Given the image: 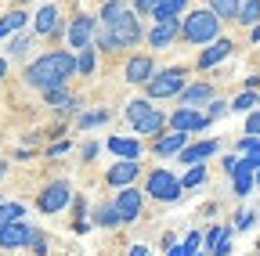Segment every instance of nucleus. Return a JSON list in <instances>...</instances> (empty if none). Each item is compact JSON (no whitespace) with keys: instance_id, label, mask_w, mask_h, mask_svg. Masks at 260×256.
Instances as JSON below:
<instances>
[{"instance_id":"obj_1","label":"nucleus","mask_w":260,"mask_h":256,"mask_svg":"<svg viewBox=\"0 0 260 256\" xmlns=\"http://www.w3.org/2000/svg\"><path fill=\"white\" fill-rule=\"evenodd\" d=\"M76 76V54L73 51H47L40 58H32L22 80L32 87V90H54V87H69V80Z\"/></svg>"},{"instance_id":"obj_2","label":"nucleus","mask_w":260,"mask_h":256,"mask_svg":"<svg viewBox=\"0 0 260 256\" xmlns=\"http://www.w3.org/2000/svg\"><path fill=\"white\" fill-rule=\"evenodd\" d=\"M220 18L210 11V8H199V11H188L184 15V22H181V44H191V47H203V44H210V40H217L220 36Z\"/></svg>"},{"instance_id":"obj_3","label":"nucleus","mask_w":260,"mask_h":256,"mask_svg":"<svg viewBox=\"0 0 260 256\" xmlns=\"http://www.w3.org/2000/svg\"><path fill=\"white\" fill-rule=\"evenodd\" d=\"M188 87V65H170V69H155L145 83V98L162 101V98H177Z\"/></svg>"},{"instance_id":"obj_4","label":"nucleus","mask_w":260,"mask_h":256,"mask_svg":"<svg viewBox=\"0 0 260 256\" xmlns=\"http://www.w3.org/2000/svg\"><path fill=\"white\" fill-rule=\"evenodd\" d=\"M181 191H184V188H181V177L170 173V170H152L148 180H145V195H148L152 202H177Z\"/></svg>"},{"instance_id":"obj_5","label":"nucleus","mask_w":260,"mask_h":256,"mask_svg":"<svg viewBox=\"0 0 260 256\" xmlns=\"http://www.w3.org/2000/svg\"><path fill=\"white\" fill-rule=\"evenodd\" d=\"M105 29L112 33V40H116L119 51L145 44V25H141V15H134V11H123V18H116V22L105 25Z\"/></svg>"},{"instance_id":"obj_6","label":"nucleus","mask_w":260,"mask_h":256,"mask_svg":"<svg viewBox=\"0 0 260 256\" xmlns=\"http://www.w3.org/2000/svg\"><path fill=\"white\" fill-rule=\"evenodd\" d=\"M73 199H76L73 184H69V180H54V184H47L40 195H37V209L47 213V216H54V213H61L65 206H69Z\"/></svg>"},{"instance_id":"obj_7","label":"nucleus","mask_w":260,"mask_h":256,"mask_svg":"<svg viewBox=\"0 0 260 256\" xmlns=\"http://www.w3.org/2000/svg\"><path fill=\"white\" fill-rule=\"evenodd\" d=\"M116 213H119V224H138L141 220V209H145V199H141V191L134 184H126V188H116V199H112Z\"/></svg>"},{"instance_id":"obj_8","label":"nucleus","mask_w":260,"mask_h":256,"mask_svg":"<svg viewBox=\"0 0 260 256\" xmlns=\"http://www.w3.org/2000/svg\"><path fill=\"white\" fill-rule=\"evenodd\" d=\"M177 36H181V18H177V15H174V18H155L152 29L145 33V44L155 47V51H170V47L177 44Z\"/></svg>"},{"instance_id":"obj_9","label":"nucleus","mask_w":260,"mask_h":256,"mask_svg":"<svg viewBox=\"0 0 260 256\" xmlns=\"http://www.w3.org/2000/svg\"><path fill=\"white\" fill-rule=\"evenodd\" d=\"M32 36H65V18H61V11L54 8V4H44L37 15H32Z\"/></svg>"},{"instance_id":"obj_10","label":"nucleus","mask_w":260,"mask_h":256,"mask_svg":"<svg viewBox=\"0 0 260 256\" xmlns=\"http://www.w3.org/2000/svg\"><path fill=\"white\" fill-rule=\"evenodd\" d=\"M94 33H98V18H94V15H76V18H69V25H65L69 51L90 47V44H94Z\"/></svg>"},{"instance_id":"obj_11","label":"nucleus","mask_w":260,"mask_h":256,"mask_svg":"<svg viewBox=\"0 0 260 256\" xmlns=\"http://www.w3.org/2000/svg\"><path fill=\"white\" fill-rule=\"evenodd\" d=\"M167 126H170V130H181V134H203L206 130V116L199 112V108H174L170 116H167Z\"/></svg>"},{"instance_id":"obj_12","label":"nucleus","mask_w":260,"mask_h":256,"mask_svg":"<svg viewBox=\"0 0 260 256\" xmlns=\"http://www.w3.org/2000/svg\"><path fill=\"white\" fill-rule=\"evenodd\" d=\"M235 54V44L228 40V36H217V40H210V47H203L199 51V58H195V69H203V72H210V69H217L224 58H232Z\"/></svg>"},{"instance_id":"obj_13","label":"nucleus","mask_w":260,"mask_h":256,"mask_svg":"<svg viewBox=\"0 0 260 256\" xmlns=\"http://www.w3.org/2000/svg\"><path fill=\"white\" fill-rule=\"evenodd\" d=\"M32 224L29 220H11V224H4V228H0V249H8V252H15V249H25L29 245V238H32Z\"/></svg>"},{"instance_id":"obj_14","label":"nucleus","mask_w":260,"mask_h":256,"mask_svg":"<svg viewBox=\"0 0 260 256\" xmlns=\"http://www.w3.org/2000/svg\"><path fill=\"white\" fill-rule=\"evenodd\" d=\"M217 152H220V141H217V137H206V141H188V144L177 152V159H181L184 166H203L206 159H213Z\"/></svg>"},{"instance_id":"obj_15","label":"nucleus","mask_w":260,"mask_h":256,"mask_svg":"<svg viewBox=\"0 0 260 256\" xmlns=\"http://www.w3.org/2000/svg\"><path fill=\"white\" fill-rule=\"evenodd\" d=\"M152 72H155V58L152 54H130L126 65H123V80L134 83V87H145Z\"/></svg>"},{"instance_id":"obj_16","label":"nucleus","mask_w":260,"mask_h":256,"mask_svg":"<svg viewBox=\"0 0 260 256\" xmlns=\"http://www.w3.org/2000/svg\"><path fill=\"white\" fill-rule=\"evenodd\" d=\"M138 177H141V159H119V163L109 166L105 184L109 188H126V184H134Z\"/></svg>"},{"instance_id":"obj_17","label":"nucleus","mask_w":260,"mask_h":256,"mask_svg":"<svg viewBox=\"0 0 260 256\" xmlns=\"http://www.w3.org/2000/svg\"><path fill=\"white\" fill-rule=\"evenodd\" d=\"M191 141V134H181V130H162L159 137H152V155H159V159H170V155H177L184 144Z\"/></svg>"},{"instance_id":"obj_18","label":"nucleus","mask_w":260,"mask_h":256,"mask_svg":"<svg viewBox=\"0 0 260 256\" xmlns=\"http://www.w3.org/2000/svg\"><path fill=\"white\" fill-rule=\"evenodd\" d=\"M210 98H217L213 83H188V87L177 94V105H181V108H203Z\"/></svg>"},{"instance_id":"obj_19","label":"nucleus","mask_w":260,"mask_h":256,"mask_svg":"<svg viewBox=\"0 0 260 256\" xmlns=\"http://www.w3.org/2000/svg\"><path fill=\"white\" fill-rule=\"evenodd\" d=\"M162 130H167V112H159V108H152L145 119L134 123V134H141V137H159Z\"/></svg>"},{"instance_id":"obj_20","label":"nucleus","mask_w":260,"mask_h":256,"mask_svg":"<svg viewBox=\"0 0 260 256\" xmlns=\"http://www.w3.org/2000/svg\"><path fill=\"white\" fill-rule=\"evenodd\" d=\"M25 25H29V15H25L22 8H11L8 15H0V40H8V36L22 33Z\"/></svg>"},{"instance_id":"obj_21","label":"nucleus","mask_w":260,"mask_h":256,"mask_svg":"<svg viewBox=\"0 0 260 256\" xmlns=\"http://www.w3.org/2000/svg\"><path fill=\"white\" fill-rule=\"evenodd\" d=\"M109 152L119 159H141V141L138 137H109Z\"/></svg>"},{"instance_id":"obj_22","label":"nucleus","mask_w":260,"mask_h":256,"mask_svg":"<svg viewBox=\"0 0 260 256\" xmlns=\"http://www.w3.org/2000/svg\"><path fill=\"white\" fill-rule=\"evenodd\" d=\"M90 224H94V228H102V231H116V228H119L116 206H112V202H102V206H98V213L90 216Z\"/></svg>"},{"instance_id":"obj_23","label":"nucleus","mask_w":260,"mask_h":256,"mask_svg":"<svg viewBox=\"0 0 260 256\" xmlns=\"http://www.w3.org/2000/svg\"><path fill=\"white\" fill-rule=\"evenodd\" d=\"M73 54H76V76H94V69H98V47L90 44V47L73 51Z\"/></svg>"},{"instance_id":"obj_24","label":"nucleus","mask_w":260,"mask_h":256,"mask_svg":"<svg viewBox=\"0 0 260 256\" xmlns=\"http://www.w3.org/2000/svg\"><path fill=\"white\" fill-rule=\"evenodd\" d=\"M123 11H130L126 0H102V11H98V25H112L116 18H123Z\"/></svg>"},{"instance_id":"obj_25","label":"nucleus","mask_w":260,"mask_h":256,"mask_svg":"<svg viewBox=\"0 0 260 256\" xmlns=\"http://www.w3.org/2000/svg\"><path fill=\"white\" fill-rule=\"evenodd\" d=\"M188 4H191V0H155V8H152V22H155V18H174V15H181Z\"/></svg>"},{"instance_id":"obj_26","label":"nucleus","mask_w":260,"mask_h":256,"mask_svg":"<svg viewBox=\"0 0 260 256\" xmlns=\"http://www.w3.org/2000/svg\"><path fill=\"white\" fill-rule=\"evenodd\" d=\"M239 25H256L260 22V0H239V15H235Z\"/></svg>"},{"instance_id":"obj_27","label":"nucleus","mask_w":260,"mask_h":256,"mask_svg":"<svg viewBox=\"0 0 260 256\" xmlns=\"http://www.w3.org/2000/svg\"><path fill=\"white\" fill-rule=\"evenodd\" d=\"M206 8H210L220 22H235V15H239V0H206Z\"/></svg>"},{"instance_id":"obj_28","label":"nucleus","mask_w":260,"mask_h":256,"mask_svg":"<svg viewBox=\"0 0 260 256\" xmlns=\"http://www.w3.org/2000/svg\"><path fill=\"white\" fill-rule=\"evenodd\" d=\"M152 108H155V105H152L148 98H134V101H126V112H123V116H126V123H130V126H134V123H138V119H145Z\"/></svg>"},{"instance_id":"obj_29","label":"nucleus","mask_w":260,"mask_h":256,"mask_svg":"<svg viewBox=\"0 0 260 256\" xmlns=\"http://www.w3.org/2000/svg\"><path fill=\"white\" fill-rule=\"evenodd\" d=\"M109 123V112L105 108H98V112H83L80 119H76V130L83 134V130H94V126H105Z\"/></svg>"},{"instance_id":"obj_30","label":"nucleus","mask_w":260,"mask_h":256,"mask_svg":"<svg viewBox=\"0 0 260 256\" xmlns=\"http://www.w3.org/2000/svg\"><path fill=\"white\" fill-rule=\"evenodd\" d=\"M32 40H37L32 33H15V36H11V47H8V54H11V58H25V54H29V47H32Z\"/></svg>"},{"instance_id":"obj_31","label":"nucleus","mask_w":260,"mask_h":256,"mask_svg":"<svg viewBox=\"0 0 260 256\" xmlns=\"http://www.w3.org/2000/svg\"><path fill=\"white\" fill-rule=\"evenodd\" d=\"M249 108H256V90H246V87H242L239 98L228 101V112H249Z\"/></svg>"},{"instance_id":"obj_32","label":"nucleus","mask_w":260,"mask_h":256,"mask_svg":"<svg viewBox=\"0 0 260 256\" xmlns=\"http://www.w3.org/2000/svg\"><path fill=\"white\" fill-rule=\"evenodd\" d=\"M232 180H235V184H232V191H235L239 199H246L249 191H253V173H246V170H235V173H232Z\"/></svg>"},{"instance_id":"obj_33","label":"nucleus","mask_w":260,"mask_h":256,"mask_svg":"<svg viewBox=\"0 0 260 256\" xmlns=\"http://www.w3.org/2000/svg\"><path fill=\"white\" fill-rule=\"evenodd\" d=\"M18 216H25V206L22 202H0V228L11 224V220H18Z\"/></svg>"},{"instance_id":"obj_34","label":"nucleus","mask_w":260,"mask_h":256,"mask_svg":"<svg viewBox=\"0 0 260 256\" xmlns=\"http://www.w3.org/2000/svg\"><path fill=\"white\" fill-rule=\"evenodd\" d=\"M203 180H206V170H203V166H188V173L181 177V188L191 191V188H199Z\"/></svg>"},{"instance_id":"obj_35","label":"nucleus","mask_w":260,"mask_h":256,"mask_svg":"<svg viewBox=\"0 0 260 256\" xmlns=\"http://www.w3.org/2000/svg\"><path fill=\"white\" fill-rule=\"evenodd\" d=\"M203 116H206V123H217L220 116H228V101H220V98H210V101H206V112H203Z\"/></svg>"},{"instance_id":"obj_36","label":"nucleus","mask_w":260,"mask_h":256,"mask_svg":"<svg viewBox=\"0 0 260 256\" xmlns=\"http://www.w3.org/2000/svg\"><path fill=\"white\" fill-rule=\"evenodd\" d=\"M228 231H232V228H224V224H213V228L203 235V245H206V252H210V249H213V245H217V242H220Z\"/></svg>"},{"instance_id":"obj_37","label":"nucleus","mask_w":260,"mask_h":256,"mask_svg":"<svg viewBox=\"0 0 260 256\" xmlns=\"http://www.w3.org/2000/svg\"><path fill=\"white\" fill-rule=\"evenodd\" d=\"M32 256H47V235L44 231H32V238H29V245H25Z\"/></svg>"},{"instance_id":"obj_38","label":"nucleus","mask_w":260,"mask_h":256,"mask_svg":"<svg viewBox=\"0 0 260 256\" xmlns=\"http://www.w3.org/2000/svg\"><path fill=\"white\" fill-rule=\"evenodd\" d=\"M177 245H181V252H184V256H191V252H199L203 235H199V231H188V235H184V242H177Z\"/></svg>"},{"instance_id":"obj_39","label":"nucleus","mask_w":260,"mask_h":256,"mask_svg":"<svg viewBox=\"0 0 260 256\" xmlns=\"http://www.w3.org/2000/svg\"><path fill=\"white\" fill-rule=\"evenodd\" d=\"M242 130H246V137H260V108L246 112V126H242Z\"/></svg>"},{"instance_id":"obj_40","label":"nucleus","mask_w":260,"mask_h":256,"mask_svg":"<svg viewBox=\"0 0 260 256\" xmlns=\"http://www.w3.org/2000/svg\"><path fill=\"white\" fill-rule=\"evenodd\" d=\"M253 224H256V213L253 209H239L235 213V231H249Z\"/></svg>"},{"instance_id":"obj_41","label":"nucleus","mask_w":260,"mask_h":256,"mask_svg":"<svg viewBox=\"0 0 260 256\" xmlns=\"http://www.w3.org/2000/svg\"><path fill=\"white\" fill-rule=\"evenodd\" d=\"M152 8H155V0H130V11L141 18H152Z\"/></svg>"},{"instance_id":"obj_42","label":"nucleus","mask_w":260,"mask_h":256,"mask_svg":"<svg viewBox=\"0 0 260 256\" xmlns=\"http://www.w3.org/2000/svg\"><path fill=\"white\" fill-rule=\"evenodd\" d=\"M232 249H235V245H232V231H228V235L210 249V256H232Z\"/></svg>"},{"instance_id":"obj_43","label":"nucleus","mask_w":260,"mask_h":256,"mask_svg":"<svg viewBox=\"0 0 260 256\" xmlns=\"http://www.w3.org/2000/svg\"><path fill=\"white\" fill-rule=\"evenodd\" d=\"M69 152H73V141H65V137H58V141L47 148V155H51V159H58V155H69Z\"/></svg>"},{"instance_id":"obj_44","label":"nucleus","mask_w":260,"mask_h":256,"mask_svg":"<svg viewBox=\"0 0 260 256\" xmlns=\"http://www.w3.org/2000/svg\"><path fill=\"white\" fill-rule=\"evenodd\" d=\"M98 152H102V144L87 141V144H83V152H80V159H83V163H94V159H98Z\"/></svg>"},{"instance_id":"obj_45","label":"nucleus","mask_w":260,"mask_h":256,"mask_svg":"<svg viewBox=\"0 0 260 256\" xmlns=\"http://www.w3.org/2000/svg\"><path fill=\"white\" fill-rule=\"evenodd\" d=\"M220 166H224V173H235V166H239V155H224V159H220Z\"/></svg>"},{"instance_id":"obj_46","label":"nucleus","mask_w":260,"mask_h":256,"mask_svg":"<svg viewBox=\"0 0 260 256\" xmlns=\"http://www.w3.org/2000/svg\"><path fill=\"white\" fill-rule=\"evenodd\" d=\"M90 228H94V224H90V220H76V231H80V235H87Z\"/></svg>"},{"instance_id":"obj_47","label":"nucleus","mask_w":260,"mask_h":256,"mask_svg":"<svg viewBox=\"0 0 260 256\" xmlns=\"http://www.w3.org/2000/svg\"><path fill=\"white\" fill-rule=\"evenodd\" d=\"M174 242H177V235H174V231H167V235H162V249H170Z\"/></svg>"},{"instance_id":"obj_48","label":"nucleus","mask_w":260,"mask_h":256,"mask_svg":"<svg viewBox=\"0 0 260 256\" xmlns=\"http://www.w3.org/2000/svg\"><path fill=\"white\" fill-rule=\"evenodd\" d=\"M130 256H148V245H130Z\"/></svg>"},{"instance_id":"obj_49","label":"nucleus","mask_w":260,"mask_h":256,"mask_svg":"<svg viewBox=\"0 0 260 256\" xmlns=\"http://www.w3.org/2000/svg\"><path fill=\"white\" fill-rule=\"evenodd\" d=\"M249 40H253V44H260V22H256V25H249Z\"/></svg>"},{"instance_id":"obj_50","label":"nucleus","mask_w":260,"mask_h":256,"mask_svg":"<svg viewBox=\"0 0 260 256\" xmlns=\"http://www.w3.org/2000/svg\"><path fill=\"white\" fill-rule=\"evenodd\" d=\"M167 256H184V252H181V245H177V242H174V245H170V249H167Z\"/></svg>"},{"instance_id":"obj_51","label":"nucleus","mask_w":260,"mask_h":256,"mask_svg":"<svg viewBox=\"0 0 260 256\" xmlns=\"http://www.w3.org/2000/svg\"><path fill=\"white\" fill-rule=\"evenodd\" d=\"M8 76V58H0V80Z\"/></svg>"},{"instance_id":"obj_52","label":"nucleus","mask_w":260,"mask_h":256,"mask_svg":"<svg viewBox=\"0 0 260 256\" xmlns=\"http://www.w3.org/2000/svg\"><path fill=\"white\" fill-rule=\"evenodd\" d=\"M8 170H11L8 163H0V180H4V177H8Z\"/></svg>"},{"instance_id":"obj_53","label":"nucleus","mask_w":260,"mask_h":256,"mask_svg":"<svg viewBox=\"0 0 260 256\" xmlns=\"http://www.w3.org/2000/svg\"><path fill=\"white\" fill-rule=\"evenodd\" d=\"M253 184H260V170H253Z\"/></svg>"},{"instance_id":"obj_54","label":"nucleus","mask_w":260,"mask_h":256,"mask_svg":"<svg viewBox=\"0 0 260 256\" xmlns=\"http://www.w3.org/2000/svg\"><path fill=\"white\" fill-rule=\"evenodd\" d=\"M8 4H29V0H8Z\"/></svg>"},{"instance_id":"obj_55","label":"nucleus","mask_w":260,"mask_h":256,"mask_svg":"<svg viewBox=\"0 0 260 256\" xmlns=\"http://www.w3.org/2000/svg\"><path fill=\"white\" fill-rule=\"evenodd\" d=\"M253 152H260V137H256V144H253Z\"/></svg>"},{"instance_id":"obj_56","label":"nucleus","mask_w":260,"mask_h":256,"mask_svg":"<svg viewBox=\"0 0 260 256\" xmlns=\"http://www.w3.org/2000/svg\"><path fill=\"white\" fill-rule=\"evenodd\" d=\"M191 256H206V252H203V249H199V252H191Z\"/></svg>"},{"instance_id":"obj_57","label":"nucleus","mask_w":260,"mask_h":256,"mask_svg":"<svg viewBox=\"0 0 260 256\" xmlns=\"http://www.w3.org/2000/svg\"><path fill=\"white\" fill-rule=\"evenodd\" d=\"M256 256H260V242H256Z\"/></svg>"},{"instance_id":"obj_58","label":"nucleus","mask_w":260,"mask_h":256,"mask_svg":"<svg viewBox=\"0 0 260 256\" xmlns=\"http://www.w3.org/2000/svg\"><path fill=\"white\" fill-rule=\"evenodd\" d=\"M0 202H4V195H0Z\"/></svg>"},{"instance_id":"obj_59","label":"nucleus","mask_w":260,"mask_h":256,"mask_svg":"<svg viewBox=\"0 0 260 256\" xmlns=\"http://www.w3.org/2000/svg\"><path fill=\"white\" fill-rule=\"evenodd\" d=\"M98 4H102V0H98Z\"/></svg>"},{"instance_id":"obj_60","label":"nucleus","mask_w":260,"mask_h":256,"mask_svg":"<svg viewBox=\"0 0 260 256\" xmlns=\"http://www.w3.org/2000/svg\"><path fill=\"white\" fill-rule=\"evenodd\" d=\"M148 256H152V252H148Z\"/></svg>"}]
</instances>
